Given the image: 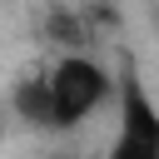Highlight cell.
I'll use <instances>...</instances> for the list:
<instances>
[{
	"instance_id": "277c9868",
	"label": "cell",
	"mask_w": 159,
	"mask_h": 159,
	"mask_svg": "<svg viewBox=\"0 0 159 159\" xmlns=\"http://www.w3.org/2000/svg\"><path fill=\"white\" fill-rule=\"evenodd\" d=\"M0 154H5V119H0Z\"/></svg>"
},
{
	"instance_id": "7a4b0ae2",
	"label": "cell",
	"mask_w": 159,
	"mask_h": 159,
	"mask_svg": "<svg viewBox=\"0 0 159 159\" xmlns=\"http://www.w3.org/2000/svg\"><path fill=\"white\" fill-rule=\"evenodd\" d=\"M104 159H159V94L139 70H124L114 84Z\"/></svg>"
},
{
	"instance_id": "3957f363",
	"label": "cell",
	"mask_w": 159,
	"mask_h": 159,
	"mask_svg": "<svg viewBox=\"0 0 159 159\" xmlns=\"http://www.w3.org/2000/svg\"><path fill=\"white\" fill-rule=\"evenodd\" d=\"M10 114L30 129H50V94H45V70L40 75H20L10 84Z\"/></svg>"
},
{
	"instance_id": "6da1fadb",
	"label": "cell",
	"mask_w": 159,
	"mask_h": 159,
	"mask_svg": "<svg viewBox=\"0 0 159 159\" xmlns=\"http://www.w3.org/2000/svg\"><path fill=\"white\" fill-rule=\"evenodd\" d=\"M114 70L89 50H60L45 65V94H50V134H75L94 124L114 104Z\"/></svg>"
}]
</instances>
